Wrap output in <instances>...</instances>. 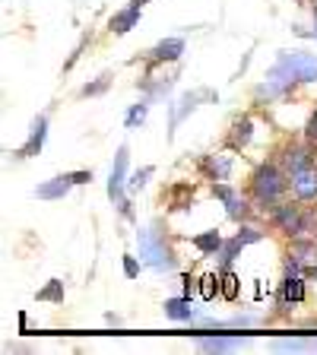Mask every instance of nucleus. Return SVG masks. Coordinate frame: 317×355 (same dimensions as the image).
<instances>
[{
  "instance_id": "obj_19",
  "label": "nucleus",
  "mask_w": 317,
  "mask_h": 355,
  "mask_svg": "<svg viewBox=\"0 0 317 355\" xmlns=\"http://www.w3.org/2000/svg\"><path fill=\"white\" fill-rule=\"evenodd\" d=\"M197 295L203 302H213L216 295H222V276L219 273H203L197 279Z\"/></svg>"
},
{
  "instance_id": "obj_13",
  "label": "nucleus",
  "mask_w": 317,
  "mask_h": 355,
  "mask_svg": "<svg viewBox=\"0 0 317 355\" xmlns=\"http://www.w3.org/2000/svg\"><path fill=\"white\" fill-rule=\"evenodd\" d=\"M181 54H185V38H165L149 51V60L153 64H175Z\"/></svg>"
},
{
  "instance_id": "obj_31",
  "label": "nucleus",
  "mask_w": 317,
  "mask_h": 355,
  "mask_svg": "<svg viewBox=\"0 0 317 355\" xmlns=\"http://www.w3.org/2000/svg\"><path fill=\"white\" fill-rule=\"evenodd\" d=\"M305 140H308L311 146H317V111H311L308 124H305Z\"/></svg>"
},
{
  "instance_id": "obj_4",
  "label": "nucleus",
  "mask_w": 317,
  "mask_h": 355,
  "mask_svg": "<svg viewBox=\"0 0 317 355\" xmlns=\"http://www.w3.org/2000/svg\"><path fill=\"white\" fill-rule=\"evenodd\" d=\"M276 67H280L286 76H292L295 83H317V54H308V51H280Z\"/></svg>"
},
{
  "instance_id": "obj_5",
  "label": "nucleus",
  "mask_w": 317,
  "mask_h": 355,
  "mask_svg": "<svg viewBox=\"0 0 317 355\" xmlns=\"http://www.w3.org/2000/svg\"><path fill=\"white\" fill-rule=\"evenodd\" d=\"M302 203V200H298ZM298 203H276L273 209H270V219H273V225L282 232V235L289 238H302V222H305V213Z\"/></svg>"
},
{
  "instance_id": "obj_34",
  "label": "nucleus",
  "mask_w": 317,
  "mask_h": 355,
  "mask_svg": "<svg viewBox=\"0 0 317 355\" xmlns=\"http://www.w3.org/2000/svg\"><path fill=\"white\" fill-rule=\"evenodd\" d=\"M317 16V13H314ZM311 38H314V42H317V22H314V32H311Z\"/></svg>"
},
{
  "instance_id": "obj_26",
  "label": "nucleus",
  "mask_w": 317,
  "mask_h": 355,
  "mask_svg": "<svg viewBox=\"0 0 317 355\" xmlns=\"http://www.w3.org/2000/svg\"><path fill=\"white\" fill-rule=\"evenodd\" d=\"M108 83H111V73H102L96 83H86V86L80 89V98H92V96H102L105 89H108Z\"/></svg>"
},
{
  "instance_id": "obj_14",
  "label": "nucleus",
  "mask_w": 317,
  "mask_h": 355,
  "mask_svg": "<svg viewBox=\"0 0 317 355\" xmlns=\"http://www.w3.org/2000/svg\"><path fill=\"white\" fill-rule=\"evenodd\" d=\"M200 165H203V175L209 181H229V175H232V155H225V153L207 155Z\"/></svg>"
},
{
  "instance_id": "obj_29",
  "label": "nucleus",
  "mask_w": 317,
  "mask_h": 355,
  "mask_svg": "<svg viewBox=\"0 0 317 355\" xmlns=\"http://www.w3.org/2000/svg\"><path fill=\"white\" fill-rule=\"evenodd\" d=\"M276 349H292V352H302V349H317L314 340H280Z\"/></svg>"
},
{
  "instance_id": "obj_17",
  "label": "nucleus",
  "mask_w": 317,
  "mask_h": 355,
  "mask_svg": "<svg viewBox=\"0 0 317 355\" xmlns=\"http://www.w3.org/2000/svg\"><path fill=\"white\" fill-rule=\"evenodd\" d=\"M165 318L171 320H194V298L181 295V298H165Z\"/></svg>"
},
{
  "instance_id": "obj_8",
  "label": "nucleus",
  "mask_w": 317,
  "mask_h": 355,
  "mask_svg": "<svg viewBox=\"0 0 317 355\" xmlns=\"http://www.w3.org/2000/svg\"><path fill=\"white\" fill-rule=\"evenodd\" d=\"M280 165H282V171H286L289 178L295 175V171L308 168V165H314L311 146H295V143H289V146L280 153Z\"/></svg>"
},
{
  "instance_id": "obj_21",
  "label": "nucleus",
  "mask_w": 317,
  "mask_h": 355,
  "mask_svg": "<svg viewBox=\"0 0 317 355\" xmlns=\"http://www.w3.org/2000/svg\"><path fill=\"white\" fill-rule=\"evenodd\" d=\"M191 200H194V187L191 184H175L169 191L171 209H191Z\"/></svg>"
},
{
  "instance_id": "obj_15",
  "label": "nucleus",
  "mask_w": 317,
  "mask_h": 355,
  "mask_svg": "<svg viewBox=\"0 0 317 355\" xmlns=\"http://www.w3.org/2000/svg\"><path fill=\"white\" fill-rule=\"evenodd\" d=\"M292 302H305V279L298 273H286V279H282V295H280V304L282 308H289Z\"/></svg>"
},
{
  "instance_id": "obj_12",
  "label": "nucleus",
  "mask_w": 317,
  "mask_h": 355,
  "mask_svg": "<svg viewBox=\"0 0 317 355\" xmlns=\"http://www.w3.org/2000/svg\"><path fill=\"white\" fill-rule=\"evenodd\" d=\"M254 137V121L251 114H241V118L232 121V130H229V149H235V153H241L248 143H251Z\"/></svg>"
},
{
  "instance_id": "obj_25",
  "label": "nucleus",
  "mask_w": 317,
  "mask_h": 355,
  "mask_svg": "<svg viewBox=\"0 0 317 355\" xmlns=\"http://www.w3.org/2000/svg\"><path fill=\"white\" fill-rule=\"evenodd\" d=\"M222 298L225 302H238V288H241V282H238V276L232 273V270H222Z\"/></svg>"
},
{
  "instance_id": "obj_3",
  "label": "nucleus",
  "mask_w": 317,
  "mask_h": 355,
  "mask_svg": "<svg viewBox=\"0 0 317 355\" xmlns=\"http://www.w3.org/2000/svg\"><path fill=\"white\" fill-rule=\"evenodd\" d=\"M127 155H130V149L118 146V153H114V165H111V175H108V200L121 209L124 219H133L130 200L124 197V191H127Z\"/></svg>"
},
{
  "instance_id": "obj_28",
  "label": "nucleus",
  "mask_w": 317,
  "mask_h": 355,
  "mask_svg": "<svg viewBox=\"0 0 317 355\" xmlns=\"http://www.w3.org/2000/svg\"><path fill=\"white\" fill-rule=\"evenodd\" d=\"M235 238H238L241 244H257V241H264V232L254 229V225H238Z\"/></svg>"
},
{
  "instance_id": "obj_22",
  "label": "nucleus",
  "mask_w": 317,
  "mask_h": 355,
  "mask_svg": "<svg viewBox=\"0 0 317 355\" xmlns=\"http://www.w3.org/2000/svg\"><path fill=\"white\" fill-rule=\"evenodd\" d=\"M149 102L153 98H143V102H137V105H130V111L124 114V127L127 130H137V127L146 121V114H149Z\"/></svg>"
},
{
  "instance_id": "obj_33",
  "label": "nucleus",
  "mask_w": 317,
  "mask_h": 355,
  "mask_svg": "<svg viewBox=\"0 0 317 355\" xmlns=\"http://www.w3.org/2000/svg\"><path fill=\"white\" fill-rule=\"evenodd\" d=\"M133 7H143V3H149V0H130Z\"/></svg>"
},
{
  "instance_id": "obj_1",
  "label": "nucleus",
  "mask_w": 317,
  "mask_h": 355,
  "mask_svg": "<svg viewBox=\"0 0 317 355\" xmlns=\"http://www.w3.org/2000/svg\"><path fill=\"white\" fill-rule=\"evenodd\" d=\"M289 187V175L273 162H260L251 175V197L260 209H273Z\"/></svg>"
},
{
  "instance_id": "obj_20",
  "label": "nucleus",
  "mask_w": 317,
  "mask_h": 355,
  "mask_svg": "<svg viewBox=\"0 0 317 355\" xmlns=\"http://www.w3.org/2000/svg\"><path fill=\"white\" fill-rule=\"evenodd\" d=\"M238 343H241V333H235V336H203L200 349H207V352H229Z\"/></svg>"
},
{
  "instance_id": "obj_6",
  "label": "nucleus",
  "mask_w": 317,
  "mask_h": 355,
  "mask_svg": "<svg viewBox=\"0 0 317 355\" xmlns=\"http://www.w3.org/2000/svg\"><path fill=\"white\" fill-rule=\"evenodd\" d=\"M213 197L225 203V213H229V219H232V222L248 219V213H251L248 200H244L232 184H225V181H213Z\"/></svg>"
},
{
  "instance_id": "obj_16",
  "label": "nucleus",
  "mask_w": 317,
  "mask_h": 355,
  "mask_svg": "<svg viewBox=\"0 0 317 355\" xmlns=\"http://www.w3.org/2000/svg\"><path fill=\"white\" fill-rule=\"evenodd\" d=\"M191 244L197 248L200 254H203V257H216V254H219V248L225 244V238H222L216 229H209V232H200V235H194Z\"/></svg>"
},
{
  "instance_id": "obj_10",
  "label": "nucleus",
  "mask_w": 317,
  "mask_h": 355,
  "mask_svg": "<svg viewBox=\"0 0 317 355\" xmlns=\"http://www.w3.org/2000/svg\"><path fill=\"white\" fill-rule=\"evenodd\" d=\"M140 16H143V7H133V3H127L124 10H118V13L108 19V32H111V35H127L130 29H137Z\"/></svg>"
},
{
  "instance_id": "obj_23",
  "label": "nucleus",
  "mask_w": 317,
  "mask_h": 355,
  "mask_svg": "<svg viewBox=\"0 0 317 355\" xmlns=\"http://www.w3.org/2000/svg\"><path fill=\"white\" fill-rule=\"evenodd\" d=\"M38 302H51V304H64V282L60 279H51L44 288H38L35 292Z\"/></svg>"
},
{
  "instance_id": "obj_35",
  "label": "nucleus",
  "mask_w": 317,
  "mask_h": 355,
  "mask_svg": "<svg viewBox=\"0 0 317 355\" xmlns=\"http://www.w3.org/2000/svg\"><path fill=\"white\" fill-rule=\"evenodd\" d=\"M311 3H314V13H317V0H311Z\"/></svg>"
},
{
  "instance_id": "obj_11",
  "label": "nucleus",
  "mask_w": 317,
  "mask_h": 355,
  "mask_svg": "<svg viewBox=\"0 0 317 355\" xmlns=\"http://www.w3.org/2000/svg\"><path fill=\"white\" fill-rule=\"evenodd\" d=\"M70 187H76V181H74V175L67 171V175H58V178H51V181L38 184L35 187V197H42V200H64L67 193H70Z\"/></svg>"
},
{
  "instance_id": "obj_32",
  "label": "nucleus",
  "mask_w": 317,
  "mask_h": 355,
  "mask_svg": "<svg viewBox=\"0 0 317 355\" xmlns=\"http://www.w3.org/2000/svg\"><path fill=\"white\" fill-rule=\"evenodd\" d=\"M70 175H74L76 184H89L92 181V171H70Z\"/></svg>"
},
{
  "instance_id": "obj_2",
  "label": "nucleus",
  "mask_w": 317,
  "mask_h": 355,
  "mask_svg": "<svg viewBox=\"0 0 317 355\" xmlns=\"http://www.w3.org/2000/svg\"><path fill=\"white\" fill-rule=\"evenodd\" d=\"M137 244H140V260L143 266L155 270V273H175V251H171V244L165 241V235L155 225H140L137 229Z\"/></svg>"
},
{
  "instance_id": "obj_24",
  "label": "nucleus",
  "mask_w": 317,
  "mask_h": 355,
  "mask_svg": "<svg viewBox=\"0 0 317 355\" xmlns=\"http://www.w3.org/2000/svg\"><path fill=\"white\" fill-rule=\"evenodd\" d=\"M241 248H244V244L238 241L235 235H232L229 241L222 244V248H219V254H216V257H219V266H222V270H229V263H232V260L238 257V251H241Z\"/></svg>"
},
{
  "instance_id": "obj_27",
  "label": "nucleus",
  "mask_w": 317,
  "mask_h": 355,
  "mask_svg": "<svg viewBox=\"0 0 317 355\" xmlns=\"http://www.w3.org/2000/svg\"><path fill=\"white\" fill-rule=\"evenodd\" d=\"M153 175H155L153 165H143L140 171H133V175H130V181H127V191H143V187H146V181Z\"/></svg>"
},
{
  "instance_id": "obj_18",
  "label": "nucleus",
  "mask_w": 317,
  "mask_h": 355,
  "mask_svg": "<svg viewBox=\"0 0 317 355\" xmlns=\"http://www.w3.org/2000/svg\"><path fill=\"white\" fill-rule=\"evenodd\" d=\"M207 96H209V92H185V96L178 98V108H171V130H175V127L181 124V121H185L194 108H197L200 98H207Z\"/></svg>"
},
{
  "instance_id": "obj_30",
  "label": "nucleus",
  "mask_w": 317,
  "mask_h": 355,
  "mask_svg": "<svg viewBox=\"0 0 317 355\" xmlns=\"http://www.w3.org/2000/svg\"><path fill=\"white\" fill-rule=\"evenodd\" d=\"M140 266H143V260H137L133 254H124V276L127 279H137V276H140Z\"/></svg>"
},
{
  "instance_id": "obj_9",
  "label": "nucleus",
  "mask_w": 317,
  "mask_h": 355,
  "mask_svg": "<svg viewBox=\"0 0 317 355\" xmlns=\"http://www.w3.org/2000/svg\"><path fill=\"white\" fill-rule=\"evenodd\" d=\"M44 140H48V114H38V118L32 121L29 140H26L19 149H16V155H19V159H32V155L42 153Z\"/></svg>"
},
{
  "instance_id": "obj_7",
  "label": "nucleus",
  "mask_w": 317,
  "mask_h": 355,
  "mask_svg": "<svg viewBox=\"0 0 317 355\" xmlns=\"http://www.w3.org/2000/svg\"><path fill=\"white\" fill-rule=\"evenodd\" d=\"M289 184H292L295 200H302V203H314L317 200V165H308V168L295 171V175L289 178Z\"/></svg>"
}]
</instances>
